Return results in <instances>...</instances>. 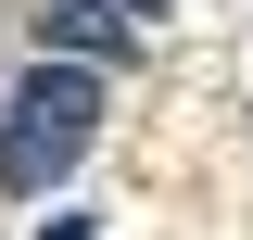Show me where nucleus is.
<instances>
[{
	"label": "nucleus",
	"instance_id": "nucleus-3",
	"mask_svg": "<svg viewBox=\"0 0 253 240\" xmlns=\"http://www.w3.org/2000/svg\"><path fill=\"white\" fill-rule=\"evenodd\" d=\"M38 240H89V215H51V228H38Z\"/></svg>",
	"mask_w": 253,
	"mask_h": 240
},
{
	"label": "nucleus",
	"instance_id": "nucleus-2",
	"mask_svg": "<svg viewBox=\"0 0 253 240\" xmlns=\"http://www.w3.org/2000/svg\"><path fill=\"white\" fill-rule=\"evenodd\" d=\"M139 13H126V0H38V51H76V63H101V76H114V63H139Z\"/></svg>",
	"mask_w": 253,
	"mask_h": 240
},
{
	"label": "nucleus",
	"instance_id": "nucleus-1",
	"mask_svg": "<svg viewBox=\"0 0 253 240\" xmlns=\"http://www.w3.org/2000/svg\"><path fill=\"white\" fill-rule=\"evenodd\" d=\"M89 139H101V63L38 51L26 76H13V101H0V190H13V202H38V190H51Z\"/></svg>",
	"mask_w": 253,
	"mask_h": 240
},
{
	"label": "nucleus",
	"instance_id": "nucleus-4",
	"mask_svg": "<svg viewBox=\"0 0 253 240\" xmlns=\"http://www.w3.org/2000/svg\"><path fill=\"white\" fill-rule=\"evenodd\" d=\"M126 13H139V26H165V0H126Z\"/></svg>",
	"mask_w": 253,
	"mask_h": 240
}]
</instances>
